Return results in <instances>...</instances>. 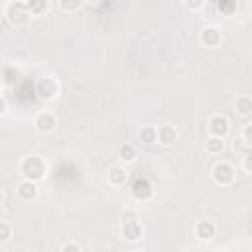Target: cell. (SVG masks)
Returning <instances> with one entry per match:
<instances>
[{
  "label": "cell",
  "instance_id": "f1b7e54d",
  "mask_svg": "<svg viewBox=\"0 0 252 252\" xmlns=\"http://www.w3.org/2000/svg\"><path fill=\"white\" fill-rule=\"evenodd\" d=\"M219 0H205V4H217Z\"/></svg>",
  "mask_w": 252,
  "mask_h": 252
},
{
  "label": "cell",
  "instance_id": "44dd1931",
  "mask_svg": "<svg viewBox=\"0 0 252 252\" xmlns=\"http://www.w3.org/2000/svg\"><path fill=\"white\" fill-rule=\"evenodd\" d=\"M232 150H234L236 154H246V152H250V146H248L242 138H234V142H232Z\"/></svg>",
  "mask_w": 252,
  "mask_h": 252
},
{
  "label": "cell",
  "instance_id": "2e32d148",
  "mask_svg": "<svg viewBox=\"0 0 252 252\" xmlns=\"http://www.w3.org/2000/svg\"><path fill=\"white\" fill-rule=\"evenodd\" d=\"M24 4L32 16H41L49 10V0H26Z\"/></svg>",
  "mask_w": 252,
  "mask_h": 252
},
{
  "label": "cell",
  "instance_id": "5bb4252c",
  "mask_svg": "<svg viewBox=\"0 0 252 252\" xmlns=\"http://www.w3.org/2000/svg\"><path fill=\"white\" fill-rule=\"evenodd\" d=\"M136 156H138V150H136V146L134 144H122L120 148H118V152H116V158H118V161L120 163H132L134 159H136Z\"/></svg>",
  "mask_w": 252,
  "mask_h": 252
},
{
  "label": "cell",
  "instance_id": "ba28073f",
  "mask_svg": "<svg viewBox=\"0 0 252 252\" xmlns=\"http://www.w3.org/2000/svg\"><path fill=\"white\" fill-rule=\"evenodd\" d=\"M120 234L126 242H138L142 236H144V226L142 222H138L136 219H128L122 222L120 226Z\"/></svg>",
  "mask_w": 252,
  "mask_h": 252
},
{
  "label": "cell",
  "instance_id": "d4e9b609",
  "mask_svg": "<svg viewBox=\"0 0 252 252\" xmlns=\"http://www.w3.org/2000/svg\"><path fill=\"white\" fill-rule=\"evenodd\" d=\"M240 138H242L248 146L252 144V124H246V126H244V132H242V136H240Z\"/></svg>",
  "mask_w": 252,
  "mask_h": 252
},
{
  "label": "cell",
  "instance_id": "e0dca14e",
  "mask_svg": "<svg viewBox=\"0 0 252 252\" xmlns=\"http://www.w3.org/2000/svg\"><path fill=\"white\" fill-rule=\"evenodd\" d=\"M236 112L240 116H250L252 114V98L248 94H240L236 98Z\"/></svg>",
  "mask_w": 252,
  "mask_h": 252
},
{
  "label": "cell",
  "instance_id": "9a60e30c",
  "mask_svg": "<svg viewBox=\"0 0 252 252\" xmlns=\"http://www.w3.org/2000/svg\"><path fill=\"white\" fill-rule=\"evenodd\" d=\"M205 152L211 156H220L224 152V138H217V136H209L205 140Z\"/></svg>",
  "mask_w": 252,
  "mask_h": 252
},
{
  "label": "cell",
  "instance_id": "4316f807",
  "mask_svg": "<svg viewBox=\"0 0 252 252\" xmlns=\"http://www.w3.org/2000/svg\"><path fill=\"white\" fill-rule=\"evenodd\" d=\"M83 2H89V4H98V2H102V0H83Z\"/></svg>",
  "mask_w": 252,
  "mask_h": 252
},
{
  "label": "cell",
  "instance_id": "4fadbf2b",
  "mask_svg": "<svg viewBox=\"0 0 252 252\" xmlns=\"http://www.w3.org/2000/svg\"><path fill=\"white\" fill-rule=\"evenodd\" d=\"M106 181L112 185V187H122L126 185L128 181V173L122 165H112L108 171H106Z\"/></svg>",
  "mask_w": 252,
  "mask_h": 252
},
{
  "label": "cell",
  "instance_id": "5b68a950",
  "mask_svg": "<svg viewBox=\"0 0 252 252\" xmlns=\"http://www.w3.org/2000/svg\"><path fill=\"white\" fill-rule=\"evenodd\" d=\"M35 94L41 100H53L59 94V81L55 77H41L35 83Z\"/></svg>",
  "mask_w": 252,
  "mask_h": 252
},
{
  "label": "cell",
  "instance_id": "484cf974",
  "mask_svg": "<svg viewBox=\"0 0 252 252\" xmlns=\"http://www.w3.org/2000/svg\"><path fill=\"white\" fill-rule=\"evenodd\" d=\"M6 110H8V102H6V98L0 94V116H4Z\"/></svg>",
  "mask_w": 252,
  "mask_h": 252
},
{
  "label": "cell",
  "instance_id": "7402d4cb",
  "mask_svg": "<svg viewBox=\"0 0 252 252\" xmlns=\"http://www.w3.org/2000/svg\"><path fill=\"white\" fill-rule=\"evenodd\" d=\"M242 156H244V161H242L244 173H246V175H252V154L246 152V154H242Z\"/></svg>",
  "mask_w": 252,
  "mask_h": 252
},
{
  "label": "cell",
  "instance_id": "277c9868",
  "mask_svg": "<svg viewBox=\"0 0 252 252\" xmlns=\"http://www.w3.org/2000/svg\"><path fill=\"white\" fill-rule=\"evenodd\" d=\"M154 193H156V189H154V183L148 179V177H136L134 181H132V185H130V195H132V199H136V201H140V203H146V201H150L152 197H154Z\"/></svg>",
  "mask_w": 252,
  "mask_h": 252
},
{
  "label": "cell",
  "instance_id": "8fae6325",
  "mask_svg": "<svg viewBox=\"0 0 252 252\" xmlns=\"http://www.w3.org/2000/svg\"><path fill=\"white\" fill-rule=\"evenodd\" d=\"M177 138H179V132L171 124H161L156 128V142L161 146H171L177 142Z\"/></svg>",
  "mask_w": 252,
  "mask_h": 252
},
{
  "label": "cell",
  "instance_id": "7c38bea8",
  "mask_svg": "<svg viewBox=\"0 0 252 252\" xmlns=\"http://www.w3.org/2000/svg\"><path fill=\"white\" fill-rule=\"evenodd\" d=\"M199 41H201V45H205V47H217V45H220V41H222V33H220L219 28L207 26V28L201 30Z\"/></svg>",
  "mask_w": 252,
  "mask_h": 252
},
{
  "label": "cell",
  "instance_id": "7a4b0ae2",
  "mask_svg": "<svg viewBox=\"0 0 252 252\" xmlns=\"http://www.w3.org/2000/svg\"><path fill=\"white\" fill-rule=\"evenodd\" d=\"M4 16H6V20H8L12 26H16V28L26 26V24L30 22V18H32L30 10L26 8V4H24V2H18V0H16V2H10V4L6 6Z\"/></svg>",
  "mask_w": 252,
  "mask_h": 252
},
{
  "label": "cell",
  "instance_id": "3957f363",
  "mask_svg": "<svg viewBox=\"0 0 252 252\" xmlns=\"http://www.w3.org/2000/svg\"><path fill=\"white\" fill-rule=\"evenodd\" d=\"M211 177H213V181H215L217 185L228 187V185L234 183L236 171H234V167H232L228 161H217V163L213 165V169H211Z\"/></svg>",
  "mask_w": 252,
  "mask_h": 252
},
{
  "label": "cell",
  "instance_id": "30bf717a",
  "mask_svg": "<svg viewBox=\"0 0 252 252\" xmlns=\"http://www.w3.org/2000/svg\"><path fill=\"white\" fill-rule=\"evenodd\" d=\"M16 193H18L20 201H24V203H32V201L37 199L39 189H37V183H35V181L22 179V181L18 183V187H16Z\"/></svg>",
  "mask_w": 252,
  "mask_h": 252
},
{
  "label": "cell",
  "instance_id": "52a82bcc",
  "mask_svg": "<svg viewBox=\"0 0 252 252\" xmlns=\"http://www.w3.org/2000/svg\"><path fill=\"white\" fill-rule=\"evenodd\" d=\"M33 126H35V130L39 134H51L55 130V126H57V118H55V114L51 110H41V112L35 114Z\"/></svg>",
  "mask_w": 252,
  "mask_h": 252
},
{
  "label": "cell",
  "instance_id": "83f0119b",
  "mask_svg": "<svg viewBox=\"0 0 252 252\" xmlns=\"http://www.w3.org/2000/svg\"><path fill=\"white\" fill-rule=\"evenodd\" d=\"M2 203H4V191L0 189V205H2Z\"/></svg>",
  "mask_w": 252,
  "mask_h": 252
},
{
  "label": "cell",
  "instance_id": "603a6c76",
  "mask_svg": "<svg viewBox=\"0 0 252 252\" xmlns=\"http://www.w3.org/2000/svg\"><path fill=\"white\" fill-rule=\"evenodd\" d=\"M61 250H63V252H81V244L69 240V242H63V244H61Z\"/></svg>",
  "mask_w": 252,
  "mask_h": 252
},
{
  "label": "cell",
  "instance_id": "9c48e42d",
  "mask_svg": "<svg viewBox=\"0 0 252 252\" xmlns=\"http://www.w3.org/2000/svg\"><path fill=\"white\" fill-rule=\"evenodd\" d=\"M193 232H195V238L199 242H211L217 236V224L213 220H207V219L205 220H197Z\"/></svg>",
  "mask_w": 252,
  "mask_h": 252
},
{
  "label": "cell",
  "instance_id": "d6986e66",
  "mask_svg": "<svg viewBox=\"0 0 252 252\" xmlns=\"http://www.w3.org/2000/svg\"><path fill=\"white\" fill-rule=\"evenodd\" d=\"M57 4H59V8H61L63 12L73 14V12H79V10H81L83 0H59Z\"/></svg>",
  "mask_w": 252,
  "mask_h": 252
},
{
  "label": "cell",
  "instance_id": "ac0fdd59",
  "mask_svg": "<svg viewBox=\"0 0 252 252\" xmlns=\"http://www.w3.org/2000/svg\"><path fill=\"white\" fill-rule=\"evenodd\" d=\"M138 138L142 144H156V126L146 124L138 130Z\"/></svg>",
  "mask_w": 252,
  "mask_h": 252
},
{
  "label": "cell",
  "instance_id": "8992f818",
  "mask_svg": "<svg viewBox=\"0 0 252 252\" xmlns=\"http://www.w3.org/2000/svg\"><path fill=\"white\" fill-rule=\"evenodd\" d=\"M207 130H209V136L226 138L230 132V120L224 114H213L207 122Z\"/></svg>",
  "mask_w": 252,
  "mask_h": 252
},
{
  "label": "cell",
  "instance_id": "ffe728a7",
  "mask_svg": "<svg viewBox=\"0 0 252 252\" xmlns=\"http://www.w3.org/2000/svg\"><path fill=\"white\" fill-rule=\"evenodd\" d=\"M12 238V224L6 220H0V242H8Z\"/></svg>",
  "mask_w": 252,
  "mask_h": 252
},
{
  "label": "cell",
  "instance_id": "cb8c5ba5",
  "mask_svg": "<svg viewBox=\"0 0 252 252\" xmlns=\"http://www.w3.org/2000/svg\"><path fill=\"white\" fill-rule=\"evenodd\" d=\"M185 6L189 10H193V12H197V10H201L205 6V0H185Z\"/></svg>",
  "mask_w": 252,
  "mask_h": 252
},
{
  "label": "cell",
  "instance_id": "f546056e",
  "mask_svg": "<svg viewBox=\"0 0 252 252\" xmlns=\"http://www.w3.org/2000/svg\"><path fill=\"white\" fill-rule=\"evenodd\" d=\"M0 91H2V77H0Z\"/></svg>",
  "mask_w": 252,
  "mask_h": 252
},
{
  "label": "cell",
  "instance_id": "6da1fadb",
  "mask_svg": "<svg viewBox=\"0 0 252 252\" xmlns=\"http://www.w3.org/2000/svg\"><path fill=\"white\" fill-rule=\"evenodd\" d=\"M47 169H49L47 161L41 156H35V154L26 156L20 161V165H18V171H20L22 179H30V181H35V183H39L41 179H45Z\"/></svg>",
  "mask_w": 252,
  "mask_h": 252
}]
</instances>
